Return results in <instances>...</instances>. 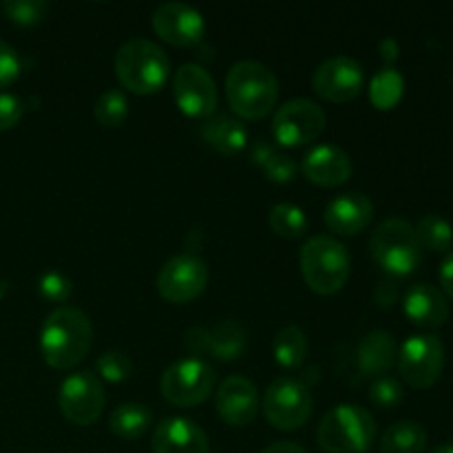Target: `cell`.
<instances>
[{
    "label": "cell",
    "mask_w": 453,
    "mask_h": 453,
    "mask_svg": "<svg viewBox=\"0 0 453 453\" xmlns=\"http://www.w3.org/2000/svg\"><path fill=\"white\" fill-rule=\"evenodd\" d=\"M20 75V58L16 49L0 40V88H7Z\"/></svg>",
    "instance_id": "36"
},
{
    "label": "cell",
    "mask_w": 453,
    "mask_h": 453,
    "mask_svg": "<svg viewBox=\"0 0 453 453\" xmlns=\"http://www.w3.org/2000/svg\"><path fill=\"white\" fill-rule=\"evenodd\" d=\"M372 215H374V203L367 195L357 193H341L334 199H330L326 206V226L334 234L341 237H354L363 233L370 226Z\"/></svg>",
    "instance_id": "18"
},
{
    "label": "cell",
    "mask_w": 453,
    "mask_h": 453,
    "mask_svg": "<svg viewBox=\"0 0 453 453\" xmlns=\"http://www.w3.org/2000/svg\"><path fill=\"white\" fill-rule=\"evenodd\" d=\"M398 372L411 389H429L445 367V348L434 334H414L398 349Z\"/></svg>",
    "instance_id": "9"
},
{
    "label": "cell",
    "mask_w": 453,
    "mask_h": 453,
    "mask_svg": "<svg viewBox=\"0 0 453 453\" xmlns=\"http://www.w3.org/2000/svg\"><path fill=\"white\" fill-rule=\"evenodd\" d=\"M427 447V432L416 420H398L385 429L380 438V453H423Z\"/></svg>",
    "instance_id": "25"
},
{
    "label": "cell",
    "mask_w": 453,
    "mask_h": 453,
    "mask_svg": "<svg viewBox=\"0 0 453 453\" xmlns=\"http://www.w3.org/2000/svg\"><path fill=\"white\" fill-rule=\"evenodd\" d=\"M226 97L242 119H261L277 106L279 80L261 62L242 60L228 71Z\"/></svg>",
    "instance_id": "2"
},
{
    "label": "cell",
    "mask_w": 453,
    "mask_h": 453,
    "mask_svg": "<svg viewBox=\"0 0 453 453\" xmlns=\"http://www.w3.org/2000/svg\"><path fill=\"white\" fill-rule=\"evenodd\" d=\"M438 279H441L442 295L449 296L453 301V250L447 252L445 261L441 264V273H438Z\"/></svg>",
    "instance_id": "38"
},
{
    "label": "cell",
    "mask_w": 453,
    "mask_h": 453,
    "mask_svg": "<svg viewBox=\"0 0 453 453\" xmlns=\"http://www.w3.org/2000/svg\"><path fill=\"white\" fill-rule=\"evenodd\" d=\"M25 104L13 93H0V131H9L20 122Z\"/></svg>",
    "instance_id": "37"
},
{
    "label": "cell",
    "mask_w": 453,
    "mask_h": 453,
    "mask_svg": "<svg viewBox=\"0 0 453 453\" xmlns=\"http://www.w3.org/2000/svg\"><path fill=\"white\" fill-rule=\"evenodd\" d=\"M432 453H453V442H445V445H438Z\"/></svg>",
    "instance_id": "40"
},
{
    "label": "cell",
    "mask_w": 453,
    "mask_h": 453,
    "mask_svg": "<svg viewBox=\"0 0 453 453\" xmlns=\"http://www.w3.org/2000/svg\"><path fill=\"white\" fill-rule=\"evenodd\" d=\"M173 96H175L181 113L188 118H208L217 109L215 80L203 66L195 65V62L175 71Z\"/></svg>",
    "instance_id": "14"
},
{
    "label": "cell",
    "mask_w": 453,
    "mask_h": 453,
    "mask_svg": "<svg viewBox=\"0 0 453 453\" xmlns=\"http://www.w3.org/2000/svg\"><path fill=\"white\" fill-rule=\"evenodd\" d=\"M153 425V414L142 403H122L113 410L109 418L111 432L122 441H137Z\"/></svg>",
    "instance_id": "24"
},
{
    "label": "cell",
    "mask_w": 453,
    "mask_h": 453,
    "mask_svg": "<svg viewBox=\"0 0 453 453\" xmlns=\"http://www.w3.org/2000/svg\"><path fill=\"white\" fill-rule=\"evenodd\" d=\"M208 286V265L195 255H175L157 274V292L168 303H190Z\"/></svg>",
    "instance_id": "12"
},
{
    "label": "cell",
    "mask_w": 453,
    "mask_h": 453,
    "mask_svg": "<svg viewBox=\"0 0 453 453\" xmlns=\"http://www.w3.org/2000/svg\"><path fill=\"white\" fill-rule=\"evenodd\" d=\"M403 312L414 326L423 327V330H438L449 319V303L436 286L416 283L405 292Z\"/></svg>",
    "instance_id": "21"
},
{
    "label": "cell",
    "mask_w": 453,
    "mask_h": 453,
    "mask_svg": "<svg viewBox=\"0 0 453 453\" xmlns=\"http://www.w3.org/2000/svg\"><path fill=\"white\" fill-rule=\"evenodd\" d=\"M246 330L237 321H221L211 327H193L186 332V348L193 354L217 358V361H237L246 352Z\"/></svg>",
    "instance_id": "15"
},
{
    "label": "cell",
    "mask_w": 453,
    "mask_h": 453,
    "mask_svg": "<svg viewBox=\"0 0 453 453\" xmlns=\"http://www.w3.org/2000/svg\"><path fill=\"white\" fill-rule=\"evenodd\" d=\"M4 16L20 27L38 25L44 20L49 12V4L44 0H7L0 4Z\"/></svg>",
    "instance_id": "33"
},
{
    "label": "cell",
    "mask_w": 453,
    "mask_h": 453,
    "mask_svg": "<svg viewBox=\"0 0 453 453\" xmlns=\"http://www.w3.org/2000/svg\"><path fill=\"white\" fill-rule=\"evenodd\" d=\"M273 354L274 361L286 370H296V367L303 365L305 357H308V339H305L303 330L296 326L281 327L274 334Z\"/></svg>",
    "instance_id": "27"
},
{
    "label": "cell",
    "mask_w": 453,
    "mask_h": 453,
    "mask_svg": "<svg viewBox=\"0 0 453 453\" xmlns=\"http://www.w3.org/2000/svg\"><path fill=\"white\" fill-rule=\"evenodd\" d=\"M93 345V326L87 314L71 305L53 310L40 330V352L53 370L80 365Z\"/></svg>",
    "instance_id": "1"
},
{
    "label": "cell",
    "mask_w": 453,
    "mask_h": 453,
    "mask_svg": "<svg viewBox=\"0 0 453 453\" xmlns=\"http://www.w3.org/2000/svg\"><path fill=\"white\" fill-rule=\"evenodd\" d=\"M58 405L69 423L88 427L102 416L106 405V394L102 380L93 372H73L60 383Z\"/></svg>",
    "instance_id": "11"
},
{
    "label": "cell",
    "mask_w": 453,
    "mask_h": 453,
    "mask_svg": "<svg viewBox=\"0 0 453 453\" xmlns=\"http://www.w3.org/2000/svg\"><path fill=\"white\" fill-rule=\"evenodd\" d=\"M153 453H211V442L197 423L173 416L155 427Z\"/></svg>",
    "instance_id": "20"
},
{
    "label": "cell",
    "mask_w": 453,
    "mask_h": 453,
    "mask_svg": "<svg viewBox=\"0 0 453 453\" xmlns=\"http://www.w3.org/2000/svg\"><path fill=\"white\" fill-rule=\"evenodd\" d=\"M398 348L394 336L388 330H372L358 343L357 363L363 376H380L388 374L392 365L396 363Z\"/></svg>",
    "instance_id": "22"
},
{
    "label": "cell",
    "mask_w": 453,
    "mask_h": 453,
    "mask_svg": "<svg viewBox=\"0 0 453 453\" xmlns=\"http://www.w3.org/2000/svg\"><path fill=\"white\" fill-rule=\"evenodd\" d=\"M261 453H308L301 445L290 441H281V442H273L270 447H265Z\"/></svg>",
    "instance_id": "39"
},
{
    "label": "cell",
    "mask_w": 453,
    "mask_h": 453,
    "mask_svg": "<svg viewBox=\"0 0 453 453\" xmlns=\"http://www.w3.org/2000/svg\"><path fill=\"white\" fill-rule=\"evenodd\" d=\"M403 396H405L403 385L392 376H380L370 388V401L380 410H392L403 401Z\"/></svg>",
    "instance_id": "34"
},
{
    "label": "cell",
    "mask_w": 453,
    "mask_h": 453,
    "mask_svg": "<svg viewBox=\"0 0 453 453\" xmlns=\"http://www.w3.org/2000/svg\"><path fill=\"white\" fill-rule=\"evenodd\" d=\"M93 115H96V122L104 128L122 127L128 115V100L124 96V91L109 88V91L102 93L96 102Z\"/></svg>",
    "instance_id": "30"
},
{
    "label": "cell",
    "mask_w": 453,
    "mask_h": 453,
    "mask_svg": "<svg viewBox=\"0 0 453 453\" xmlns=\"http://www.w3.org/2000/svg\"><path fill=\"white\" fill-rule=\"evenodd\" d=\"M370 252L376 264L392 277L416 273L423 261V246L416 228L405 219H385L376 226L370 239Z\"/></svg>",
    "instance_id": "6"
},
{
    "label": "cell",
    "mask_w": 453,
    "mask_h": 453,
    "mask_svg": "<svg viewBox=\"0 0 453 453\" xmlns=\"http://www.w3.org/2000/svg\"><path fill=\"white\" fill-rule=\"evenodd\" d=\"M312 394L299 379H277L264 394V414L274 429L295 432L312 416Z\"/></svg>",
    "instance_id": "8"
},
{
    "label": "cell",
    "mask_w": 453,
    "mask_h": 453,
    "mask_svg": "<svg viewBox=\"0 0 453 453\" xmlns=\"http://www.w3.org/2000/svg\"><path fill=\"white\" fill-rule=\"evenodd\" d=\"M250 159L265 173L270 181H277V184H288V181L295 180L296 171H299V166H296L290 155L279 153L264 140L252 146Z\"/></svg>",
    "instance_id": "26"
},
{
    "label": "cell",
    "mask_w": 453,
    "mask_h": 453,
    "mask_svg": "<svg viewBox=\"0 0 453 453\" xmlns=\"http://www.w3.org/2000/svg\"><path fill=\"white\" fill-rule=\"evenodd\" d=\"M305 180L321 188H334L345 184L352 175V159L343 149L334 144H319L305 153L301 162Z\"/></svg>",
    "instance_id": "19"
},
{
    "label": "cell",
    "mask_w": 453,
    "mask_h": 453,
    "mask_svg": "<svg viewBox=\"0 0 453 453\" xmlns=\"http://www.w3.org/2000/svg\"><path fill=\"white\" fill-rule=\"evenodd\" d=\"M217 411L233 427H246L259 414V392L246 376H230L217 389Z\"/></svg>",
    "instance_id": "17"
},
{
    "label": "cell",
    "mask_w": 453,
    "mask_h": 453,
    "mask_svg": "<svg viewBox=\"0 0 453 453\" xmlns=\"http://www.w3.org/2000/svg\"><path fill=\"white\" fill-rule=\"evenodd\" d=\"M96 372L100 374L97 379H104L106 383H124V380L131 379L133 361L119 349H109V352L97 357Z\"/></svg>",
    "instance_id": "32"
},
{
    "label": "cell",
    "mask_w": 453,
    "mask_h": 453,
    "mask_svg": "<svg viewBox=\"0 0 453 453\" xmlns=\"http://www.w3.org/2000/svg\"><path fill=\"white\" fill-rule=\"evenodd\" d=\"M363 87H365L363 66L349 56L327 58L317 66L312 75L314 93L334 104H345V102L358 97Z\"/></svg>",
    "instance_id": "13"
},
{
    "label": "cell",
    "mask_w": 453,
    "mask_h": 453,
    "mask_svg": "<svg viewBox=\"0 0 453 453\" xmlns=\"http://www.w3.org/2000/svg\"><path fill=\"white\" fill-rule=\"evenodd\" d=\"M326 111L308 97H296L279 106L273 119V135L279 146L296 149V146L312 144L326 131Z\"/></svg>",
    "instance_id": "10"
},
{
    "label": "cell",
    "mask_w": 453,
    "mask_h": 453,
    "mask_svg": "<svg viewBox=\"0 0 453 453\" xmlns=\"http://www.w3.org/2000/svg\"><path fill=\"white\" fill-rule=\"evenodd\" d=\"M268 221L274 234H279L283 239H299L308 230V215L296 203L283 202L273 206L270 208Z\"/></svg>",
    "instance_id": "28"
},
{
    "label": "cell",
    "mask_w": 453,
    "mask_h": 453,
    "mask_svg": "<svg viewBox=\"0 0 453 453\" xmlns=\"http://www.w3.org/2000/svg\"><path fill=\"white\" fill-rule=\"evenodd\" d=\"M217 372L203 358H184L166 367L162 374V396L175 407H197L212 394Z\"/></svg>",
    "instance_id": "7"
},
{
    "label": "cell",
    "mask_w": 453,
    "mask_h": 453,
    "mask_svg": "<svg viewBox=\"0 0 453 453\" xmlns=\"http://www.w3.org/2000/svg\"><path fill=\"white\" fill-rule=\"evenodd\" d=\"M153 29L164 42L175 47H193L203 38L206 20L186 3H164L153 12Z\"/></svg>",
    "instance_id": "16"
},
{
    "label": "cell",
    "mask_w": 453,
    "mask_h": 453,
    "mask_svg": "<svg viewBox=\"0 0 453 453\" xmlns=\"http://www.w3.org/2000/svg\"><path fill=\"white\" fill-rule=\"evenodd\" d=\"M38 290L42 299L51 301V303H60V301L69 299L73 286H71V279L65 277V274L44 273L38 281Z\"/></svg>",
    "instance_id": "35"
},
{
    "label": "cell",
    "mask_w": 453,
    "mask_h": 453,
    "mask_svg": "<svg viewBox=\"0 0 453 453\" xmlns=\"http://www.w3.org/2000/svg\"><path fill=\"white\" fill-rule=\"evenodd\" d=\"M301 273L312 292L336 295L349 279V255L339 239L319 234L301 248Z\"/></svg>",
    "instance_id": "5"
},
{
    "label": "cell",
    "mask_w": 453,
    "mask_h": 453,
    "mask_svg": "<svg viewBox=\"0 0 453 453\" xmlns=\"http://www.w3.org/2000/svg\"><path fill=\"white\" fill-rule=\"evenodd\" d=\"M115 75L127 91L150 96L171 78V60L153 40L133 38L115 53Z\"/></svg>",
    "instance_id": "3"
},
{
    "label": "cell",
    "mask_w": 453,
    "mask_h": 453,
    "mask_svg": "<svg viewBox=\"0 0 453 453\" xmlns=\"http://www.w3.org/2000/svg\"><path fill=\"white\" fill-rule=\"evenodd\" d=\"M403 88H405V82H403L398 71H380L374 78V82H372V102H374L379 109H392V106L401 100Z\"/></svg>",
    "instance_id": "31"
},
{
    "label": "cell",
    "mask_w": 453,
    "mask_h": 453,
    "mask_svg": "<svg viewBox=\"0 0 453 453\" xmlns=\"http://www.w3.org/2000/svg\"><path fill=\"white\" fill-rule=\"evenodd\" d=\"M374 416L361 405L343 403L323 416L317 441L326 453H365L374 445Z\"/></svg>",
    "instance_id": "4"
},
{
    "label": "cell",
    "mask_w": 453,
    "mask_h": 453,
    "mask_svg": "<svg viewBox=\"0 0 453 453\" xmlns=\"http://www.w3.org/2000/svg\"><path fill=\"white\" fill-rule=\"evenodd\" d=\"M423 250L432 252H451L453 250V226L438 215H427L414 226Z\"/></svg>",
    "instance_id": "29"
},
{
    "label": "cell",
    "mask_w": 453,
    "mask_h": 453,
    "mask_svg": "<svg viewBox=\"0 0 453 453\" xmlns=\"http://www.w3.org/2000/svg\"><path fill=\"white\" fill-rule=\"evenodd\" d=\"M202 137L224 155H237L246 149L248 131L242 119L230 115H212L203 122Z\"/></svg>",
    "instance_id": "23"
}]
</instances>
